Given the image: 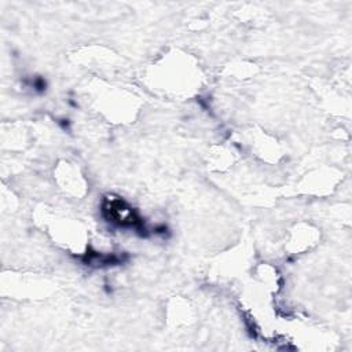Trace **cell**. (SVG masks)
<instances>
[{
    "instance_id": "obj_1",
    "label": "cell",
    "mask_w": 352,
    "mask_h": 352,
    "mask_svg": "<svg viewBox=\"0 0 352 352\" xmlns=\"http://www.w3.org/2000/svg\"><path fill=\"white\" fill-rule=\"evenodd\" d=\"M103 210L109 212L110 221H116L120 226H129V227H139L140 226V219L121 199L107 201Z\"/></svg>"
}]
</instances>
